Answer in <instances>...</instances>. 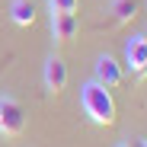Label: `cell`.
<instances>
[{
  "label": "cell",
  "mask_w": 147,
  "mask_h": 147,
  "mask_svg": "<svg viewBox=\"0 0 147 147\" xmlns=\"http://www.w3.org/2000/svg\"><path fill=\"white\" fill-rule=\"evenodd\" d=\"M109 13H112V22H115V26H125V22H131V19L138 16V0H112Z\"/></svg>",
  "instance_id": "52a82bcc"
},
{
  "label": "cell",
  "mask_w": 147,
  "mask_h": 147,
  "mask_svg": "<svg viewBox=\"0 0 147 147\" xmlns=\"http://www.w3.org/2000/svg\"><path fill=\"white\" fill-rule=\"evenodd\" d=\"M118 147H131V144H118Z\"/></svg>",
  "instance_id": "7c38bea8"
},
{
  "label": "cell",
  "mask_w": 147,
  "mask_h": 147,
  "mask_svg": "<svg viewBox=\"0 0 147 147\" xmlns=\"http://www.w3.org/2000/svg\"><path fill=\"white\" fill-rule=\"evenodd\" d=\"M64 86H67V64H64V58L51 55L45 61V90L51 96H58Z\"/></svg>",
  "instance_id": "277c9868"
},
{
  "label": "cell",
  "mask_w": 147,
  "mask_h": 147,
  "mask_svg": "<svg viewBox=\"0 0 147 147\" xmlns=\"http://www.w3.org/2000/svg\"><path fill=\"white\" fill-rule=\"evenodd\" d=\"M128 55V67L134 77H147V35H134L125 48Z\"/></svg>",
  "instance_id": "8992f818"
},
{
  "label": "cell",
  "mask_w": 147,
  "mask_h": 147,
  "mask_svg": "<svg viewBox=\"0 0 147 147\" xmlns=\"http://www.w3.org/2000/svg\"><path fill=\"white\" fill-rule=\"evenodd\" d=\"M121 80H125L121 64L112 55H99V61H96V83H102L106 90H115V86H121Z\"/></svg>",
  "instance_id": "3957f363"
},
{
  "label": "cell",
  "mask_w": 147,
  "mask_h": 147,
  "mask_svg": "<svg viewBox=\"0 0 147 147\" xmlns=\"http://www.w3.org/2000/svg\"><path fill=\"white\" fill-rule=\"evenodd\" d=\"M26 131V109L13 96H0V134L3 138H19Z\"/></svg>",
  "instance_id": "7a4b0ae2"
},
{
  "label": "cell",
  "mask_w": 147,
  "mask_h": 147,
  "mask_svg": "<svg viewBox=\"0 0 147 147\" xmlns=\"http://www.w3.org/2000/svg\"><path fill=\"white\" fill-rule=\"evenodd\" d=\"M48 7H51V13H77L80 0H48Z\"/></svg>",
  "instance_id": "9c48e42d"
},
{
  "label": "cell",
  "mask_w": 147,
  "mask_h": 147,
  "mask_svg": "<svg viewBox=\"0 0 147 147\" xmlns=\"http://www.w3.org/2000/svg\"><path fill=\"white\" fill-rule=\"evenodd\" d=\"M10 16L16 26H32L35 22V3L32 0H13L10 3Z\"/></svg>",
  "instance_id": "ba28073f"
},
{
  "label": "cell",
  "mask_w": 147,
  "mask_h": 147,
  "mask_svg": "<svg viewBox=\"0 0 147 147\" xmlns=\"http://www.w3.org/2000/svg\"><path fill=\"white\" fill-rule=\"evenodd\" d=\"M80 22H77V13H51V38L55 45H64L77 35Z\"/></svg>",
  "instance_id": "5b68a950"
},
{
  "label": "cell",
  "mask_w": 147,
  "mask_h": 147,
  "mask_svg": "<svg viewBox=\"0 0 147 147\" xmlns=\"http://www.w3.org/2000/svg\"><path fill=\"white\" fill-rule=\"evenodd\" d=\"M80 106L86 112V118L93 121V125H102V128H112L115 121H118V106L112 99V90H106L102 83H83L80 90Z\"/></svg>",
  "instance_id": "6da1fadb"
},
{
  "label": "cell",
  "mask_w": 147,
  "mask_h": 147,
  "mask_svg": "<svg viewBox=\"0 0 147 147\" xmlns=\"http://www.w3.org/2000/svg\"><path fill=\"white\" fill-rule=\"evenodd\" d=\"M10 61H13V55H3V58H0V74L7 70V64H10Z\"/></svg>",
  "instance_id": "30bf717a"
},
{
  "label": "cell",
  "mask_w": 147,
  "mask_h": 147,
  "mask_svg": "<svg viewBox=\"0 0 147 147\" xmlns=\"http://www.w3.org/2000/svg\"><path fill=\"white\" fill-rule=\"evenodd\" d=\"M134 147H147V141H134Z\"/></svg>",
  "instance_id": "8fae6325"
}]
</instances>
